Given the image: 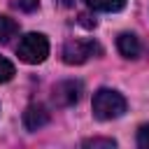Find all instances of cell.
<instances>
[{
    "instance_id": "1",
    "label": "cell",
    "mask_w": 149,
    "mask_h": 149,
    "mask_svg": "<svg viewBox=\"0 0 149 149\" xmlns=\"http://www.w3.org/2000/svg\"><path fill=\"white\" fill-rule=\"evenodd\" d=\"M126 98L116 91V88H98L93 93V102H91V109H93V116L98 121H112V119H119L126 114Z\"/></svg>"
},
{
    "instance_id": "2",
    "label": "cell",
    "mask_w": 149,
    "mask_h": 149,
    "mask_svg": "<svg viewBox=\"0 0 149 149\" xmlns=\"http://www.w3.org/2000/svg\"><path fill=\"white\" fill-rule=\"evenodd\" d=\"M16 56L19 61L28 63V65H40L47 61L49 56V40L42 33H26L19 44H16Z\"/></svg>"
},
{
    "instance_id": "3",
    "label": "cell",
    "mask_w": 149,
    "mask_h": 149,
    "mask_svg": "<svg viewBox=\"0 0 149 149\" xmlns=\"http://www.w3.org/2000/svg\"><path fill=\"white\" fill-rule=\"evenodd\" d=\"M61 56L68 65H81L91 58L102 56V47H100V42H95L91 37H77V40H68L63 44Z\"/></svg>"
},
{
    "instance_id": "4",
    "label": "cell",
    "mask_w": 149,
    "mask_h": 149,
    "mask_svg": "<svg viewBox=\"0 0 149 149\" xmlns=\"http://www.w3.org/2000/svg\"><path fill=\"white\" fill-rule=\"evenodd\" d=\"M81 93H84L81 81H77V79H63V81H58L51 88V102L56 107H72V105L79 102Z\"/></svg>"
},
{
    "instance_id": "5",
    "label": "cell",
    "mask_w": 149,
    "mask_h": 149,
    "mask_svg": "<svg viewBox=\"0 0 149 149\" xmlns=\"http://www.w3.org/2000/svg\"><path fill=\"white\" fill-rule=\"evenodd\" d=\"M49 119H51V112H49L47 105H42V102H30V105L23 109V116H21L23 128L30 130V133L44 128V126L49 123Z\"/></svg>"
},
{
    "instance_id": "6",
    "label": "cell",
    "mask_w": 149,
    "mask_h": 149,
    "mask_svg": "<svg viewBox=\"0 0 149 149\" xmlns=\"http://www.w3.org/2000/svg\"><path fill=\"white\" fill-rule=\"evenodd\" d=\"M116 49L123 58H140V54H142V44H140L137 35H133V33H121L116 37Z\"/></svg>"
},
{
    "instance_id": "7",
    "label": "cell",
    "mask_w": 149,
    "mask_h": 149,
    "mask_svg": "<svg viewBox=\"0 0 149 149\" xmlns=\"http://www.w3.org/2000/svg\"><path fill=\"white\" fill-rule=\"evenodd\" d=\"M16 35H19V23L12 16L0 14V44L12 42V37H16Z\"/></svg>"
},
{
    "instance_id": "8",
    "label": "cell",
    "mask_w": 149,
    "mask_h": 149,
    "mask_svg": "<svg viewBox=\"0 0 149 149\" xmlns=\"http://www.w3.org/2000/svg\"><path fill=\"white\" fill-rule=\"evenodd\" d=\"M84 2L93 12H121L126 7V0H84Z\"/></svg>"
},
{
    "instance_id": "9",
    "label": "cell",
    "mask_w": 149,
    "mask_h": 149,
    "mask_svg": "<svg viewBox=\"0 0 149 149\" xmlns=\"http://www.w3.org/2000/svg\"><path fill=\"white\" fill-rule=\"evenodd\" d=\"M14 74H16L14 63H9L5 56H0V84H5V81H9V79H14Z\"/></svg>"
},
{
    "instance_id": "10",
    "label": "cell",
    "mask_w": 149,
    "mask_h": 149,
    "mask_svg": "<svg viewBox=\"0 0 149 149\" xmlns=\"http://www.w3.org/2000/svg\"><path fill=\"white\" fill-rule=\"evenodd\" d=\"M81 147H116V140H112V137H88V140H84L81 142Z\"/></svg>"
},
{
    "instance_id": "11",
    "label": "cell",
    "mask_w": 149,
    "mask_h": 149,
    "mask_svg": "<svg viewBox=\"0 0 149 149\" xmlns=\"http://www.w3.org/2000/svg\"><path fill=\"white\" fill-rule=\"evenodd\" d=\"M12 7H16L19 12L30 14V12H35L40 7V0H12Z\"/></svg>"
},
{
    "instance_id": "12",
    "label": "cell",
    "mask_w": 149,
    "mask_h": 149,
    "mask_svg": "<svg viewBox=\"0 0 149 149\" xmlns=\"http://www.w3.org/2000/svg\"><path fill=\"white\" fill-rule=\"evenodd\" d=\"M137 147H142V149H149V123H144V126H140L137 128Z\"/></svg>"
},
{
    "instance_id": "13",
    "label": "cell",
    "mask_w": 149,
    "mask_h": 149,
    "mask_svg": "<svg viewBox=\"0 0 149 149\" xmlns=\"http://www.w3.org/2000/svg\"><path fill=\"white\" fill-rule=\"evenodd\" d=\"M58 2H61L63 7H72V5H74V0H58Z\"/></svg>"
}]
</instances>
